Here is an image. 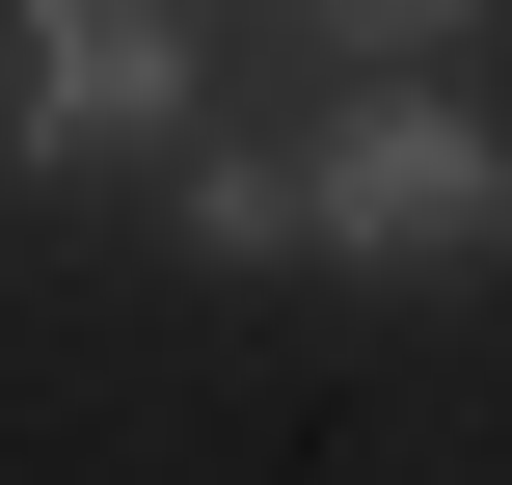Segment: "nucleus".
<instances>
[{
    "mask_svg": "<svg viewBox=\"0 0 512 485\" xmlns=\"http://www.w3.org/2000/svg\"><path fill=\"white\" fill-rule=\"evenodd\" d=\"M297 270H378V297L512 270V108H459L432 54H378V81L297 135Z\"/></svg>",
    "mask_w": 512,
    "mask_h": 485,
    "instance_id": "f257e3e1",
    "label": "nucleus"
},
{
    "mask_svg": "<svg viewBox=\"0 0 512 485\" xmlns=\"http://www.w3.org/2000/svg\"><path fill=\"white\" fill-rule=\"evenodd\" d=\"M189 108H216V27L189 0H27V54H0V162L27 189H162Z\"/></svg>",
    "mask_w": 512,
    "mask_h": 485,
    "instance_id": "f03ea898",
    "label": "nucleus"
},
{
    "mask_svg": "<svg viewBox=\"0 0 512 485\" xmlns=\"http://www.w3.org/2000/svg\"><path fill=\"white\" fill-rule=\"evenodd\" d=\"M297 27H351V54H459L486 0H297Z\"/></svg>",
    "mask_w": 512,
    "mask_h": 485,
    "instance_id": "20e7f679",
    "label": "nucleus"
},
{
    "mask_svg": "<svg viewBox=\"0 0 512 485\" xmlns=\"http://www.w3.org/2000/svg\"><path fill=\"white\" fill-rule=\"evenodd\" d=\"M162 216H189V270H297V135H189Z\"/></svg>",
    "mask_w": 512,
    "mask_h": 485,
    "instance_id": "7ed1b4c3",
    "label": "nucleus"
}]
</instances>
